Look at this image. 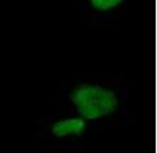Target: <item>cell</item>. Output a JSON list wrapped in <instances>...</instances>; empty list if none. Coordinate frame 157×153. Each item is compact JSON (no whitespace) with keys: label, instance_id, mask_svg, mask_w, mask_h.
<instances>
[{"label":"cell","instance_id":"obj_3","mask_svg":"<svg viewBox=\"0 0 157 153\" xmlns=\"http://www.w3.org/2000/svg\"><path fill=\"white\" fill-rule=\"evenodd\" d=\"M123 0H90V4L93 8H96L97 11H110V9L118 7Z\"/></svg>","mask_w":157,"mask_h":153},{"label":"cell","instance_id":"obj_2","mask_svg":"<svg viewBox=\"0 0 157 153\" xmlns=\"http://www.w3.org/2000/svg\"><path fill=\"white\" fill-rule=\"evenodd\" d=\"M86 128V122L84 118H67V119L58 120L52 124L51 132L56 137L66 136H80Z\"/></svg>","mask_w":157,"mask_h":153},{"label":"cell","instance_id":"obj_1","mask_svg":"<svg viewBox=\"0 0 157 153\" xmlns=\"http://www.w3.org/2000/svg\"><path fill=\"white\" fill-rule=\"evenodd\" d=\"M72 102L85 120H96L107 117L118 107V98L114 92L93 84L77 86L72 92Z\"/></svg>","mask_w":157,"mask_h":153}]
</instances>
